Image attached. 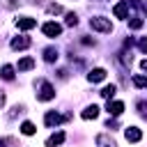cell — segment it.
I'll return each mask as SVG.
<instances>
[{
    "mask_svg": "<svg viewBox=\"0 0 147 147\" xmlns=\"http://www.w3.org/2000/svg\"><path fill=\"white\" fill-rule=\"evenodd\" d=\"M90 25H92L94 30H99V32H110V30H113L110 21L103 18V16H94V18H90Z\"/></svg>",
    "mask_w": 147,
    "mask_h": 147,
    "instance_id": "1",
    "label": "cell"
},
{
    "mask_svg": "<svg viewBox=\"0 0 147 147\" xmlns=\"http://www.w3.org/2000/svg\"><path fill=\"white\" fill-rule=\"evenodd\" d=\"M53 96H55V90H53V85H51V83H41V90H39L37 99H39V101H51Z\"/></svg>",
    "mask_w": 147,
    "mask_h": 147,
    "instance_id": "2",
    "label": "cell"
},
{
    "mask_svg": "<svg viewBox=\"0 0 147 147\" xmlns=\"http://www.w3.org/2000/svg\"><path fill=\"white\" fill-rule=\"evenodd\" d=\"M41 32H44L46 37H57V34L62 32V25L51 21V23H44V25H41Z\"/></svg>",
    "mask_w": 147,
    "mask_h": 147,
    "instance_id": "3",
    "label": "cell"
},
{
    "mask_svg": "<svg viewBox=\"0 0 147 147\" xmlns=\"http://www.w3.org/2000/svg\"><path fill=\"white\" fill-rule=\"evenodd\" d=\"M30 37H16V39H11V48L14 51H23V48H30Z\"/></svg>",
    "mask_w": 147,
    "mask_h": 147,
    "instance_id": "4",
    "label": "cell"
},
{
    "mask_svg": "<svg viewBox=\"0 0 147 147\" xmlns=\"http://www.w3.org/2000/svg\"><path fill=\"white\" fill-rule=\"evenodd\" d=\"M96 147H117V142H115L108 133H99V136H96Z\"/></svg>",
    "mask_w": 147,
    "mask_h": 147,
    "instance_id": "5",
    "label": "cell"
},
{
    "mask_svg": "<svg viewBox=\"0 0 147 147\" xmlns=\"http://www.w3.org/2000/svg\"><path fill=\"white\" fill-rule=\"evenodd\" d=\"M16 25H18L21 30H32V28L37 25V21L30 18V16H21V18H16Z\"/></svg>",
    "mask_w": 147,
    "mask_h": 147,
    "instance_id": "6",
    "label": "cell"
},
{
    "mask_svg": "<svg viewBox=\"0 0 147 147\" xmlns=\"http://www.w3.org/2000/svg\"><path fill=\"white\" fill-rule=\"evenodd\" d=\"M103 78H106V69H101V67L92 69V71H90V76H87V80H90V83H101Z\"/></svg>",
    "mask_w": 147,
    "mask_h": 147,
    "instance_id": "7",
    "label": "cell"
},
{
    "mask_svg": "<svg viewBox=\"0 0 147 147\" xmlns=\"http://www.w3.org/2000/svg\"><path fill=\"white\" fill-rule=\"evenodd\" d=\"M124 136H126V140H129V142H138V140L142 138L140 129H136V126H129V129L124 131Z\"/></svg>",
    "mask_w": 147,
    "mask_h": 147,
    "instance_id": "8",
    "label": "cell"
},
{
    "mask_svg": "<svg viewBox=\"0 0 147 147\" xmlns=\"http://www.w3.org/2000/svg\"><path fill=\"white\" fill-rule=\"evenodd\" d=\"M44 122H46L48 126H57L60 122H64V117H62V115H57V113H46Z\"/></svg>",
    "mask_w": 147,
    "mask_h": 147,
    "instance_id": "9",
    "label": "cell"
},
{
    "mask_svg": "<svg viewBox=\"0 0 147 147\" xmlns=\"http://www.w3.org/2000/svg\"><path fill=\"white\" fill-rule=\"evenodd\" d=\"M62 142H64V133L57 131V133H53V136L46 140V147H57V145H62Z\"/></svg>",
    "mask_w": 147,
    "mask_h": 147,
    "instance_id": "10",
    "label": "cell"
},
{
    "mask_svg": "<svg viewBox=\"0 0 147 147\" xmlns=\"http://www.w3.org/2000/svg\"><path fill=\"white\" fill-rule=\"evenodd\" d=\"M113 14H115L117 18H126V14H129V2H119V5H115Z\"/></svg>",
    "mask_w": 147,
    "mask_h": 147,
    "instance_id": "11",
    "label": "cell"
},
{
    "mask_svg": "<svg viewBox=\"0 0 147 147\" xmlns=\"http://www.w3.org/2000/svg\"><path fill=\"white\" fill-rule=\"evenodd\" d=\"M122 110H124L122 101H108V113L110 115H122Z\"/></svg>",
    "mask_w": 147,
    "mask_h": 147,
    "instance_id": "12",
    "label": "cell"
},
{
    "mask_svg": "<svg viewBox=\"0 0 147 147\" xmlns=\"http://www.w3.org/2000/svg\"><path fill=\"white\" fill-rule=\"evenodd\" d=\"M34 67V60L32 57H23V60H18V71H30Z\"/></svg>",
    "mask_w": 147,
    "mask_h": 147,
    "instance_id": "13",
    "label": "cell"
},
{
    "mask_svg": "<svg viewBox=\"0 0 147 147\" xmlns=\"http://www.w3.org/2000/svg\"><path fill=\"white\" fill-rule=\"evenodd\" d=\"M96 115H99V108H96L94 103H92V106H87V108L83 110V119H94Z\"/></svg>",
    "mask_w": 147,
    "mask_h": 147,
    "instance_id": "14",
    "label": "cell"
},
{
    "mask_svg": "<svg viewBox=\"0 0 147 147\" xmlns=\"http://www.w3.org/2000/svg\"><path fill=\"white\" fill-rule=\"evenodd\" d=\"M0 76H2L5 80H11V78H14V67H11V64H5V67L0 69Z\"/></svg>",
    "mask_w": 147,
    "mask_h": 147,
    "instance_id": "15",
    "label": "cell"
},
{
    "mask_svg": "<svg viewBox=\"0 0 147 147\" xmlns=\"http://www.w3.org/2000/svg\"><path fill=\"white\" fill-rule=\"evenodd\" d=\"M115 92H117V87H115V85H106V87L101 90V96L110 101V96H115Z\"/></svg>",
    "mask_w": 147,
    "mask_h": 147,
    "instance_id": "16",
    "label": "cell"
},
{
    "mask_svg": "<svg viewBox=\"0 0 147 147\" xmlns=\"http://www.w3.org/2000/svg\"><path fill=\"white\" fill-rule=\"evenodd\" d=\"M44 60H46V62L57 60V51H55V48H46V51H44Z\"/></svg>",
    "mask_w": 147,
    "mask_h": 147,
    "instance_id": "17",
    "label": "cell"
},
{
    "mask_svg": "<svg viewBox=\"0 0 147 147\" xmlns=\"http://www.w3.org/2000/svg\"><path fill=\"white\" fill-rule=\"evenodd\" d=\"M21 131H23L25 136H32L37 129H34V124H32V122H23V124H21Z\"/></svg>",
    "mask_w": 147,
    "mask_h": 147,
    "instance_id": "18",
    "label": "cell"
},
{
    "mask_svg": "<svg viewBox=\"0 0 147 147\" xmlns=\"http://www.w3.org/2000/svg\"><path fill=\"white\" fill-rule=\"evenodd\" d=\"M133 85L136 87H147V76H133Z\"/></svg>",
    "mask_w": 147,
    "mask_h": 147,
    "instance_id": "19",
    "label": "cell"
},
{
    "mask_svg": "<svg viewBox=\"0 0 147 147\" xmlns=\"http://www.w3.org/2000/svg\"><path fill=\"white\" fill-rule=\"evenodd\" d=\"M129 28H133V30L142 28V18H131V21H129Z\"/></svg>",
    "mask_w": 147,
    "mask_h": 147,
    "instance_id": "20",
    "label": "cell"
},
{
    "mask_svg": "<svg viewBox=\"0 0 147 147\" xmlns=\"http://www.w3.org/2000/svg\"><path fill=\"white\" fill-rule=\"evenodd\" d=\"M76 23H78L76 14H67V25H76Z\"/></svg>",
    "mask_w": 147,
    "mask_h": 147,
    "instance_id": "21",
    "label": "cell"
},
{
    "mask_svg": "<svg viewBox=\"0 0 147 147\" xmlns=\"http://www.w3.org/2000/svg\"><path fill=\"white\" fill-rule=\"evenodd\" d=\"M138 108H140V113H142V117L147 119V101H140V103H138Z\"/></svg>",
    "mask_w": 147,
    "mask_h": 147,
    "instance_id": "22",
    "label": "cell"
},
{
    "mask_svg": "<svg viewBox=\"0 0 147 147\" xmlns=\"http://www.w3.org/2000/svg\"><path fill=\"white\" fill-rule=\"evenodd\" d=\"M48 11H51V14H60L62 7H60V5H48Z\"/></svg>",
    "mask_w": 147,
    "mask_h": 147,
    "instance_id": "23",
    "label": "cell"
},
{
    "mask_svg": "<svg viewBox=\"0 0 147 147\" xmlns=\"http://www.w3.org/2000/svg\"><path fill=\"white\" fill-rule=\"evenodd\" d=\"M138 48H140V51H142V53H147V37H145V39H140V41H138Z\"/></svg>",
    "mask_w": 147,
    "mask_h": 147,
    "instance_id": "24",
    "label": "cell"
},
{
    "mask_svg": "<svg viewBox=\"0 0 147 147\" xmlns=\"http://www.w3.org/2000/svg\"><path fill=\"white\" fill-rule=\"evenodd\" d=\"M140 67H142V71H147V60H142V62H140Z\"/></svg>",
    "mask_w": 147,
    "mask_h": 147,
    "instance_id": "25",
    "label": "cell"
},
{
    "mask_svg": "<svg viewBox=\"0 0 147 147\" xmlns=\"http://www.w3.org/2000/svg\"><path fill=\"white\" fill-rule=\"evenodd\" d=\"M2 103H5V94L0 92V106H2Z\"/></svg>",
    "mask_w": 147,
    "mask_h": 147,
    "instance_id": "26",
    "label": "cell"
},
{
    "mask_svg": "<svg viewBox=\"0 0 147 147\" xmlns=\"http://www.w3.org/2000/svg\"><path fill=\"white\" fill-rule=\"evenodd\" d=\"M0 147H5V140H0Z\"/></svg>",
    "mask_w": 147,
    "mask_h": 147,
    "instance_id": "27",
    "label": "cell"
}]
</instances>
